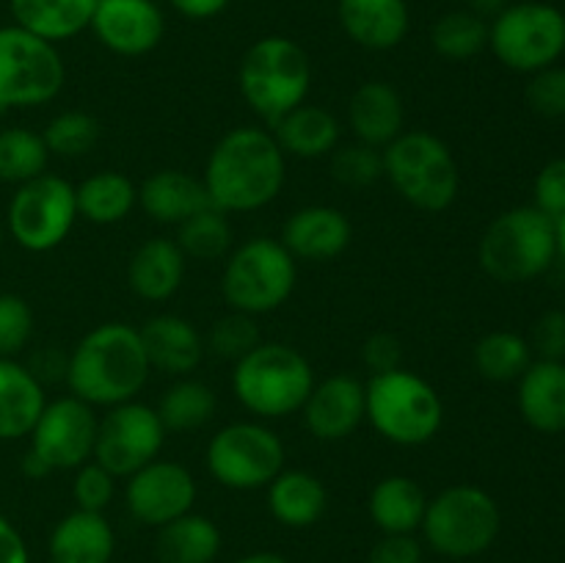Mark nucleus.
Segmentation results:
<instances>
[{
  "label": "nucleus",
  "mask_w": 565,
  "mask_h": 563,
  "mask_svg": "<svg viewBox=\"0 0 565 563\" xmlns=\"http://www.w3.org/2000/svg\"><path fill=\"white\" fill-rule=\"evenodd\" d=\"M287 182V155L265 127L224 132L204 160L202 185L221 213H257L276 202Z\"/></svg>",
  "instance_id": "f257e3e1"
},
{
  "label": "nucleus",
  "mask_w": 565,
  "mask_h": 563,
  "mask_svg": "<svg viewBox=\"0 0 565 563\" xmlns=\"http://www.w3.org/2000/svg\"><path fill=\"white\" fill-rule=\"evenodd\" d=\"M152 364L143 351L141 331L121 320L94 326L77 340L64 368L70 395L94 408L136 401L149 384Z\"/></svg>",
  "instance_id": "f03ea898"
},
{
  "label": "nucleus",
  "mask_w": 565,
  "mask_h": 563,
  "mask_svg": "<svg viewBox=\"0 0 565 563\" xmlns=\"http://www.w3.org/2000/svg\"><path fill=\"white\" fill-rule=\"evenodd\" d=\"M315 386V370L287 342H259L232 368V392L254 419H285L301 414Z\"/></svg>",
  "instance_id": "7ed1b4c3"
},
{
  "label": "nucleus",
  "mask_w": 565,
  "mask_h": 563,
  "mask_svg": "<svg viewBox=\"0 0 565 563\" xmlns=\"http://www.w3.org/2000/svg\"><path fill=\"white\" fill-rule=\"evenodd\" d=\"M364 419H370L375 434L397 447L428 445L445 423V403L436 386L403 364L370 375V381H364Z\"/></svg>",
  "instance_id": "20e7f679"
},
{
  "label": "nucleus",
  "mask_w": 565,
  "mask_h": 563,
  "mask_svg": "<svg viewBox=\"0 0 565 563\" xmlns=\"http://www.w3.org/2000/svg\"><path fill=\"white\" fill-rule=\"evenodd\" d=\"M237 88L265 125H276L281 116L307 103L312 88L307 50L296 39L276 33L257 39L237 66Z\"/></svg>",
  "instance_id": "39448f33"
},
{
  "label": "nucleus",
  "mask_w": 565,
  "mask_h": 563,
  "mask_svg": "<svg viewBox=\"0 0 565 563\" xmlns=\"http://www.w3.org/2000/svg\"><path fill=\"white\" fill-rule=\"evenodd\" d=\"M384 177L397 196L423 213H445L461 191V169L452 149L428 130H403L381 149Z\"/></svg>",
  "instance_id": "423d86ee"
},
{
  "label": "nucleus",
  "mask_w": 565,
  "mask_h": 563,
  "mask_svg": "<svg viewBox=\"0 0 565 563\" xmlns=\"http://www.w3.org/2000/svg\"><path fill=\"white\" fill-rule=\"evenodd\" d=\"M555 257V221L533 204L511 208L497 215L478 243L480 268L502 285L539 279L552 268Z\"/></svg>",
  "instance_id": "0eeeda50"
},
{
  "label": "nucleus",
  "mask_w": 565,
  "mask_h": 563,
  "mask_svg": "<svg viewBox=\"0 0 565 563\" xmlns=\"http://www.w3.org/2000/svg\"><path fill=\"white\" fill-rule=\"evenodd\" d=\"M502 530V511L494 497L475 484H456L428 497L419 533L447 561H469L494 546Z\"/></svg>",
  "instance_id": "6e6552de"
},
{
  "label": "nucleus",
  "mask_w": 565,
  "mask_h": 563,
  "mask_svg": "<svg viewBox=\"0 0 565 563\" xmlns=\"http://www.w3.org/2000/svg\"><path fill=\"white\" fill-rule=\"evenodd\" d=\"M298 282V259L279 237H248L232 248L221 270V296L232 312L263 315L285 307Z\"/></svg>",
  "instance_id": "1a4fd4ad"
},
{
  "label": "nucleus",
  "mask_w": 565,
  "mask_h": 563,
  "mask_svg": "<svg viewBox=\"0 0 565 563\" xmlns=\"http://www.w3.org/2000/svg\"><path fill=\"white\" fill-rule=\"evenodd\" d=\"M489 50L505 70L535 75L565 55V14L546 0L508 3L489 22Z\"/></svg>",
  "instance_id": "9d476101"
},
{
  "label": "nucleus",
  "mask_w": 565,
  "mask_h": 563,
  "mask_svg": "<svg viewBox=\"0 0 565 563\" xmlns=\"http://www.w3.org/2000/svg\"><path fill=\"white\" fill-rule=\"evenodd\" d=\"M64 83L66 64L58 44L20 25L0 28V114L53 103Z\"/></svg>",
  "instance_id": "9b49d317"
},
{
  "label": "nucleus",
  "mask_w": 565,
  "mask_h": 563,
  "mask_svg": "<svg viewBox=\"0 0 565 563\" xmlns=\"http://www.w3.org/2000/svg\"><path fill=\"white\" fill-rule=\"evenodd\" d=\"M210 478L232 491L265 489L285 469L281 436L263 419H237L215 431L204 450Z\"/></svg>",
  "instance_id": "f8f14e48"
},
{
  "label": "nucleus",
  "mask_w": 565,
  "mask_h": 563,
  "mask_svg": "<svg viewBox=\"0 0 565 563\" xmlns=\"http://www.w3.org/2000/svg\"><path fill=\"white\" fill-rule=\"evenodd\" d=\"M77 196L75 185L58 174L33 177L17 185L6 208V232L20 248L44 254L58 248L75 230Z\"/></svg>",
  "instance_id": "ddd939ff"
},
{
  "label": "nucleus",
  "mask_w": 565,
  "mask_h": 563,
  "mask_svg": "<svg viewBox=\"0 0 565 563\" xmlns=\"http://www.w3.org/2000/svg\"><path fill=\"white\" fill-rule=\"evenodd\" d=\"M166 436L169 431H166L158 408L141 403L138 397L119 403V406L105 408V414L99 417L92 461L108 469L116 480L130 478L132 472L160 458Z\"/></svg>",
  "instance_id": "4468645a"
},
{
  "label": "nucleus",
  "mask_w": 565,
  "mask_h": 563,
  "mask_svg": "<svg viewBox=\"0 0 565 563\" xmlns=\"http://www.w3.org/2000/svg\"><path fill=\"white\" fill-rule=\"evenodd\" d=\"M97 425L99 417L94 406L75 395H64L58 401H47L28 439H31V450L53 472L77 469L81 464L92 461Z\"/></svg>",
  "instance_id": "2eb2a0df"
},
{
  "label": "nucleus",
  "mask_w": 565,
  "mask_h": 563,
  "mask_svg": "<svg viewBox=\"0 0 565 563\" xmlns=\"http://www.w3.org/2000/svg\"><path fill=\"white\" fill-rule=\"evenodd\" d=\"M199 497L196 478L180 461L154 458L127 478L125 502L136 522L163 528L193 511Z\"/></svg>",
  "instance_id": "dca6fc26"
},
{
  "label": "nucleus",
  "mask_w": 565,
  "mask_h": 563,
  "mask_svg": "<svg viewBox=\"0 0 565 563\" xmlns=\"http://www.w3.org/2000/svg\"><path fill=\"white\" fill-rule=\"evenodd\" d=\"M88 31L110 53L138 59L163 42L166 14L154 0H97Z\"/></svg>",
  "instance_id": "f3484780"
},
{
  "label": "nucleus",
  "mask_w": 565,
  "mask_h": 563,
  "mask_svg": "<svg viewBox=\"0 0 565 563\" xmlns=\"http://www.w3.org/2000/svg\"><path fill=\"white\" fill-rule=\"evenodd\" d=\"M301 414L303 425L318 442L331 445V442L348 439L367 414L364 381L348 373H334L323 381H315Z\"/></svg>",
  "instance_id": "a211bd4d"
},
{
  "label": "nucleus",
  "mask_w": 565,
  "mask_h": 563,
  "mask_svg": "<svg viewBox=\"0 0 565 563\" xmlns=\"http://www.w3.org/2000/svg\"><path fill=\"white\" fill-rule=\"evenodd\" d=\"M279 241L298 263H329L351 246L353 226L334 204H307L290 213Z\"/></svg>",
  "instance_id": "6ab92c4d"
},
{
  "label": "nucleus",
  "mask_w": 565,
  "mask_h": 563,
  "mask_svg": "<svg viewBox=\"0 0 565 563\" xmlns=\"http://www.w3.org/2000/svg\"><path fill=\"white\" fill-rule=\"evenodd\" d=\"M337 20L353 44L384 53L408 36L412 9L408 0H337Z\"/></svg>",
  "instance_id": "aec40b11"
},
{
  "label": "nucleus",
  "mask_w": 565,
  "mask_h": 563,
  "mask_svg": "<svg viewBox=\"0 0 565 563\" xmlns=\"http://www.w3.org/2000/svg\"><path fill=\"white\" fill-rule=\"evenodd\" d=\"M138 331H141L143 351H147L152 370L182 379V375H191L202 364L204 337L182 315H152L149 320H143Z\"/></svg>",
  "instance_id": "412c9836"
},
{
  "label": "nucleus",
  "mask_w": 565,
  "mask_h": 563,
  "mask_svg": "<svg viewBox=\"0 0 565 563\" xmlns=\"http://www.w3.org/2000/svg\"><path fill=\"white\" fill-rule=\"evenodd\" d=\"M348 127L367 147L384 149L406 130L403 97L392 83L367 81L348 99Z\"/></svg>",
  "instance_id": "4be33fe9"
},
{
  "label": "nucleus",
  "mask_w": 565,
  "mask_h": 563,
  "mask_svg": "<svg viewBox=\"0 0 565 563\" xmlns=\"http://www.w3.org/2000/svg\"><path fill=\"white\" fill-rule=\"evenodd\" d=\"M188 257L171 237H149L127 263V285L141 301L160 304L177 296L185 282Z\"/></svg>",
  "instance_id": "5701e85b"
},
{
  "label": "nucleus",
  "mask_w": 565,
  "mask_h": 563,
  "mask_svg": "<svg viewBox=\"0 0 565 563\" xmlns=\"http://www.w3.org/2000/svg\"><path fill=\"white\" fill-rule=\"evenodd\" d=\"M519 412L524 423L541 434H563L565 431V362L555 359H533L519 379L516 390Z\"/></svg>",
  "instance_id": "b1692460"
},
{
  "label": "nucleus",
  "mask_w": 565,
  "mask_h": 563,
  "mask_svg": "<svg viewBox=\"0 0 565 563\" xmlns=\"http://www.w3.org/2000/svg\"><path fill=\"white\" fill-rule=\"evenodd\" d=\"M114 552L116 533L105 513L75 508L50 530V563H110Z\"/></svg>",
  "instance_id": "393cba45"
},
{
  "label": "nucleus",
  "mask_w": 565,
  "mask_h": 563,
  "mask_svg": "<svg viewBox=\"0 0 565 563\" xmlns=\"http://www.w3.org/2000/svg\"><path fill=\"white\" fill-rule=\"evenodd\" d=\"M47 406L44 384L28 364L0 357V442L31 436Z\"/></svg>",
  "instance_id": "a878e982"
},
{
  "label": "nucleus",
  "mask_w": 565,
  "mask_h": 563,
  "mask_svg": "<svg viewBox=\"0 0 565 563\" xmlns=\"http://www.w3.org/2000/svg\"><path fill=\"white\" fill-rule=\"evenodd\" d=\"M138 208L158 224L180 226L199 210L210 208L202 177L180 169H160L138 185Z\"/></svg>",
  "instance_id": "bb28decb"
},
{
  "label": "nucleus",
  "mask_w": 565,
  "mask_h": 563,
  "mask_svg": "<svg viewBox=\"0 0 565 563\" xmlns=\"http://www.w3.org/2000/svg\"><path fill=\"white\" fill-rule=\"evenodd\" d=\"M270 132L281 152L298 160L329 158L342 141L340 119L331 110L312 103H301L290 114L281 116L276 125H270Z\"/></svg>",
  "instance_id": "cd10ccee"
},
{
  "label": "nucleus",
  "mask_w": 565,
  "mask_h": 563,
  "mask_svg": "<svg viewBox=\"0 0 565 563\" xmlns=\"http://www.w3.org/2000/svg\"><path fill=\"white\" fill-rule=\"evenodd\" d=\"M268 511L279 524L292 530L312 528L329 508V491L323 480L307 469H281L268 486Z\"/></svg>",
  "instance_id": "c85d7f7f"
},
{
  "label": "nucleus",
  "mask_w": 565,
  "mask_h": 563,
  "mask_svg": "<svg viewBox=\"0 0 565 563\" xmlns=\"http://www.w3.org/2000/svg\"><path fill=\"white\" fill-rule=\"evenodd\" d=\"M428 495L408 475H386L370 489L367 511L384 535H414L423 524Z\"/></svg>",
  "instance_id": "c756f323"
},
{
  "label": "nucleus",
  "mask_w": 565,
  "mask_h": 563,
  "mask_svg": "<svg viewBox=\"0 0 565 563\" xmlns=\"http://www.w3.org/2000/svg\"><path fill=\"white\" fill-rule=\"evenodd\" d=\"M97 0H9L14 25L61 44L81 36L92 25Z\"/></svg>",
  "instance_id": "7c9ffc66"
},
{
  "label": "nucleus",
  "mask_w": 565,
  "mask_h": 563,
  "mask_svg": "<svg viewBox=\"0 0 565 563\" xmlns=\"http://www.w3.org/2000/svg\"><path fill=\"white\" fill-rule=\"evenodd\" d=\"M77 215L88 224L114 226L130 219L138 208V185L121 171H94L81 185H75Z\"/></svg>",
  "instance_id": "2f4dec72"
},
{
  "label": "nucleus",
  "mask_w": 565,
  "mask_h": 563,
  "mask_svg": "<svg viewBox=\"0 0 565 563\" xmlns=\"http://www.w3.org/2000/svg\"><path fill=\"white\" fill-rule=\"evenodd\" d=\"M221 552V530L204 513H185L158 528L160 563H213Z\"/></svg>",
  "instance_id": "473e14b6"
},
{
  "label": "nucleus",
  "mask_w": 565,
  "mask_h": 563,
  "mask_svg": "<svg viewBox=\"0 0 565 563\" xmlns=\"http://www.w3.org/2000/svg\"><path fill=\"white\" fill-rule=\"evenodd\" d=\"M215 406H218V397H215L213 386L204 384L202 379H193V375H182L166 386L154 408H158L166 431L185 434V431L207 425L213 419Z\"/></svg>",
  "instance_id": "72a5a7b5"
},
{
  "label": "nucleus",
  "mask_w": 565,
  "mask_h": 563,
  "mask_svg": "<svg viewBox=\"0 0 565 563\" xmlns=\"http://www.w3.org/2000/svg\"><path fill=\"white\" fill-rule=\"evenodd\" d=\"M472 362L486 381L505 384V381L522 379L524 370L533 364V348L516 331H489L475 346Z\"/></svg>",
  "instance_id": "f704fd0d"
},
{
  "label": "nucleus",
  "mask_w": 565,
  "mask_h": 563,
  "mask_svg": "<svg viewBox=\"0 0 565 563\" xmlns=\"http://www.w3.org/2000/svg\"><path fill=\"white\" fill-rule=\"evenodd\" d=\"M430 47L445 61H472L489 47V22L469 9L447 11L430 25Z\"/></svg>",
  "instance_id": "c9c22d12"
},
{
  "label": "nucleus",
  "mask_w": 565,
  "mask_h": 563,
  "mask_svg": "<svg viewBox=\"0 0 565 563\" xmlns=\"http://www.w3.org/2000/svg\"><path fill=\"white\" fill-rule=\"evenodd\" d=\"M177 246L188 259H199V263L226 259V254L235 248L230 215L215 208L199 210L177 226Z\"/></svg>",
  "instance_id": "e433bc0d"
},
{
  "label": "nucleus",
  "mask_w": 565,
  "mask_h": 563,
  "mask_svg": "<svg viewBox=\"0 0 565 563\" xmlns=\"http://www.w3.org/2000/svg\"><path fill=\"white\" fill-rule=\"evenodd\" d=\"M50 152L42 132L28 127H3L0 130V182L22 185L47 171Z\"/></svg>",
  "instance_id": "4c0bfd02"
},
{
  "label": "nucleus",
  "mask_w": 565,
  "mask_h": 563,
  "mask_svg": "<svg viewBox=\"0 0 565 563\" xmlns=\"http://www.w3.org/2000/svg\"><path fill=\"white\" fill-rule=\"evenodd\" d=\"M99 121L86 110H61L58 116L44 125L42 138L50 155L58 158H83L92 152L99 141Z\"/></svg>",
  "instance_id": "58836bf2"
},
{
  "label": "nucleus",
  "mask_w": 565,
  "mask_h": 563,
  "mask_svg": "<svg viewBox=\"0 0 565 563\" xmlns=\"http://www.w3.org/2000/svg\"><path fill=\"white\" fill-rule=\"evenodd\" d=\"M259 342H263V334H259L257 318L243 312H230L210 326L207 337H204V351L215 353L218 359L237 362L248 351H254Z\"/></svg>",
  "instance_id": "ea45409f"
},
{
  "label": "nucleus",
  "mask_w": 565,
  "mask_h": 563,
  "mask_svg": "<svg viewBox=\"0 0 565 563\" xmlns=\"http://www.w3.org/2000/svg\"><path fill=\"white\" fill-rule=\"evenodd\" d=\"M331 158V177L340 185L348 188H367L384 177V158L381 149L367 147L362 141L342 144L329 155Z\"/></svg>",
  "instance_id": "a19ab883"
},
{
  "label": "nucleus",
  "mask_w": 565,
  "mask_h": 563,
  "mask_svg": "<svg viewBox=\"0 0 565 563\" xmlns=\"http://www.w3.org/2000/svg\"><path fill=\"white\" fill-rule=\"evenodd\" d=\"M33 318L31 304L17 293H0V357L17 359L28 348L33 337Z\"/></svg>",
  "instance_id": "79ce46f5"
},
{
  "label": "nucleus",
  "mask_w": 565,
  "mask_h": 563,
  "mask_svg": "<svg viewBox=\"0 0 565 563\" xmlns=\"http://www.w3.org/2000/svg\"><path fill=\"white\" fill-rule=\"evenodd\" d=\"M116 478L97 461H86L72 475V500L81 511L105 513V508L114 502Z\"/></svg>",
  "instance_id": "37998d69"
},
{
  "label": "nucleus",
  "mask_w": 565,
  "mask_h": 563,
  "mask_svg": "<svg viewBox=\"0 0 565 563\" xmlns=\"http://www.w3.org/2000/svg\"><path fill=\"white\" fill-rule=\"evenodd\" d=\"M527 105L546 119H563L565 116V66L555 64L530 75L524 88Z\"/></svg>",
  "instance_id": "c03bdc74"
},
{
  "label": "nucleus",
  "mask_w": 565,
  "mask_h": 563,
  "mask_svg": "<svg viewBox=\"0 0 565 563\" xmlns=\"http://www.w3.org/2000/svg\"><path fill=\"white\" fill-rule=\"evenodd\" d=\"M533 208L557 221L565 215V158L541 166L533 182Z\"/></svg>",
  "instance_id": "a18cd8bd"
},
{
  "label": "nucleus",
  "mask_w": 565,
  "mask_h": 563,
  "mask_svg": "<svg viewBox=\"0 0 565 563\" xmlns=\"http://www.w3.org/2000/svg\"><path fill=\"white\" fill-rule=\"evenodd\" d=\"M530 348L539 353V359H555L565 362V312L563 309H550L533 323L530 334Z\"/></svg>",
  "instance_id": "49530a36"
},
{
  "label": "nucleus",
  "mask_w": 565,
  "mask_h": 563,
  "mask_svg": "<svg viewBox=\"0 0 565 563\" xmlns=\"http://www.w3.org/2000/svg\"><path fill=\"white\" fill-rule=\"evenodd\" d=\"M367 563H423V541L417 535H381Z\"/></svg>",
  "instance_id": "de8ad7c7"
},
{
  "label": "nucleus",
  "mask_w": 565,
  "mask_h": 563,
  "mask_svg": "<svg viewBox=\"0 0 565 563\" xmlns=\"http://www.w3.org/2000/svg\"><path fill=\"white\" fill-rule=\"evenodd\" d=\"M362 362H364V368L370 370V375L401 368V362H403L401 340L392 334H386V331H379V334H373L367 342H364Z\"/></svg>",
  "instance_id": "09e8293b"
},
{
  "label": "nucleus",
  "mask_w": 565,
  "mask_h": 563,
  "mask_svg": "<svg viewBox=\"0 0 565 563\" xmlns=\"http://www.w3.org/2000/svg\"><path fill=\"white\" fill-rule=\"evenodd\" d=\"M0 563H31L25 539L6 513H0Z\"/></svg>",
  "instance_id": "8fccbe9b"
},
{
  "label": "nucleus",
  "mask_w": 565,
  "mask_h": 563,
  "mask_svg": "<svg viewBox=\"0 0 565 563\" xmlns=\"http://www.w3.org/2000/svg\"><path fill=\"white\" fill-rule=\"evenodd\" d=\"M171 9L177 11L180 17H185V20H213V17H218L221 11L230 6V0H169Z\"/></svg>",
  "instance_id": "3c124183"
},
{
  "label": "nucleus",
  "mask_w": 565,
  "mask_h": 563,
  "mask_svg": "<svg viewBox=\"0 0 565 563\" xmlns=\"http://www.w3.org/2000/svg\"><path fill=\"white\" fill-rule=\"evenodd\" d=\"M22 475L31 480H42V478H47V475H53V469H50L47 464H44L42 458L31 450V447H28V453L22 456Z\"/></svg>",
  "instance_id": "603ef678"
},
{
  "label": "nucleus",
  "mask_w": 565,
  "mask_h": 563,
  "mask_svg": "<svg viewBox=\"0 0 565 563\" xmlns=\"http://www.w3.org/2000/svg\"><path fill=\"white\" fill-rule=\"evenodd\" d=\"M467 3H469V11H472V14L483 17L486 22H491L502 9H505L508 3H511V0H467Z\"/></svg>",
  "instance_id": "864d4df0"
},
{
  "label": "nucleus",
  "mask_w": 565,
  "mask_h": 563,
  "mask_svg": "<svg viewBox=\"0 0 565 563\" xmlns=\"http://www.w3.org/2000/svg\"><path fill=\"white\" fill-rule=\"evenodd\" d=\"M235 563H290L279 552H248V555L237 557Z\"/></svg>",
  "instance_id": "5fc2aeb1"
},
{
  "label": "nucleus",
  "mask_w": 565,
  "mask_h": 563,
  "mask_svg": "<svg viewBox=\"0 0 565 563\" xmlns=\"http://www.w3.org/2000/svg\"><path fill=\"white\" fill-rule=\"evenodd\" d=\"M555 237H557V254L565 259V215L555 221Z\"/></svg>",
  "instance_id": "6e6d98bb"
},
{
  "label": "nucleus",
  "mask_w": 565,
  "mask_h": 563,
  "mask_svg": "<svg viewBox=\"0 0 565 563\" xmlns=\"http://www.w3.org/2000/svg\"><path fill=\"white\" fill-rule=\"evenodd\" d=\"M3 243H6V226L3 221H0V248H3Z\"/></svg>",
  "instance_id": "4d7b16f0"
}]
</instances>
